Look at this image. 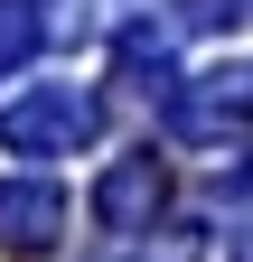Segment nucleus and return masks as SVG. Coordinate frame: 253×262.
Returning <instances> with one entry per match:
<instances>
[{
    "label": "nucleus",
    "instance_id": "nucleus-1",
    "mask_svg": "<svg viewBox=\"0 0 253 262\" xmlns=\"http://www.w3.org/2000/svg\"><path fill=\"white\" fill-rule=\"evenodd\" d=\"M94 131H103V103H94L85 84H47V94H19L10 113H0V141L10 150H85Z\"/></svg>",
    "mask_w": 253,
    "mask_h": 262
},
{
    "label": "nucleus",
    "instance_id": "nucleus-2",
    "mask_svg": "<svg viewBox=\"0 0 253 262\" xmlns=\"http://www.w3.org/2000/svg\"><path fill=\"white\" fill-rule=\"evenodd\" d=\"M56 234H66V196H56L47 178H0V244L47 253Z\"/></svg>",
    "mask_w": 253,
    "mask_h": 262
},
{
    "label": "nucleus",
    "instance_id": "nucleus-3",
    "mask_svg": "<svg viewBox=\"0 0 253 262\" xmlns=\"http://www.w3.org/2000/svg\"><path fill=\"white\" fill-rule=\"evenodd\" d=\"M150 206H160V169H150V159H122V169L94 187V225H103V234H132Z\"/></svg>",
    "mask_w": 253,
    "mask_h": 262
},
{
    "label": "nucleus",
    "instance_id": "nucleus-4",
    "mask_svg": "<svg viewBox=\"0 0 253 262\" xmlns=\"http://www.w3.org/2000/svg\"><path fill=\"white\" fill-rule=\"evenodd\" d=\"M38 38H47V28H38V19H28V10H19V0H0V84H10V75H19V66H28V56H38Z\"/></svg>",
    "mask_w": 253,
    "mask_h": 262
},
{
    "label": "nucleus",
    "instance_id": "nucleus-5",
    "mask_svg": "<svg viewBox=\"0 0 253 262\" xmlns=\"http://www.w3.org/2000/svg\"><path fill=\"white\" fill-rule=\"evenodd\" d=\"M178 19L187 28H235V19H253V0H178Z\"/></svg>",
    "mask_w": 253,
    "mask_h": 262
},
{
    "label": "nucleus",
    "instance_id": "nucleus-6",
    "mask_svg": "<svg viewBox=\"0 0 253 262\" xmlns=\"http://www.w3.org/2000/svg\"><path fill=\"white\" fill-rule=\"evenodd\" d=\"M235 262H253V225H244V234H235Z\"/></svg>",
    "mask_w": 253,
    "mask_h": 262
}]
</instances>
